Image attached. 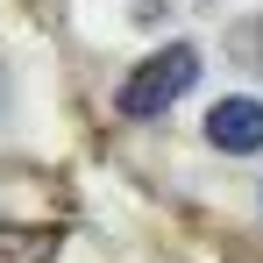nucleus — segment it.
Returning a JSON list of instances; mask_svg holds the SVG:
<instances>
[{
    "instance_id": "nucleus-1",
    "label": "nucleus",
    "mask_w": 263,
    "mask_h": 263,
    "mask_svg": "<svg viewBox=\"0 0 263 263\" xmlns=\"http://www.w3.org/2000/svg\"><path fill=\"white\" fill-rule=\"evenodd\" d=\"M199 79V50L192 43H164L157 57H142L128 79H121V114L128 121H157L164 107H178Z\"/></svg>"
},
{
    "instance_id": "nucleus-2",
    "label": "nucleus",
    "mask_w": 263,
    "mask_h": 263,
    "mask_svg": "<svg viewBox=\"0 0 263 263\" xmlns=\"http://www.w3.org/2000/svg\"><path fill=\"white\" fill-rule=\"evenodd\" d=\"M206 142H214L220 157H256V149H263V100H249V92L214 100V114H206Z\"/></svg>"
},
{
    "instance_id": "nucleus-3",
    "label": "nucleus",
    "mask_w": 263,
    "mask_h": 263,
    "mask_svg": "<svg viewBox=\"0 0 263 263\" xmlns=\"http://www.w3.org/2000/svg\"><path fill=\"white\" fill-rule=\"evenodd\" d=\"M57 228H0V263H50Z\"/></svg>"
}]
</instances>
